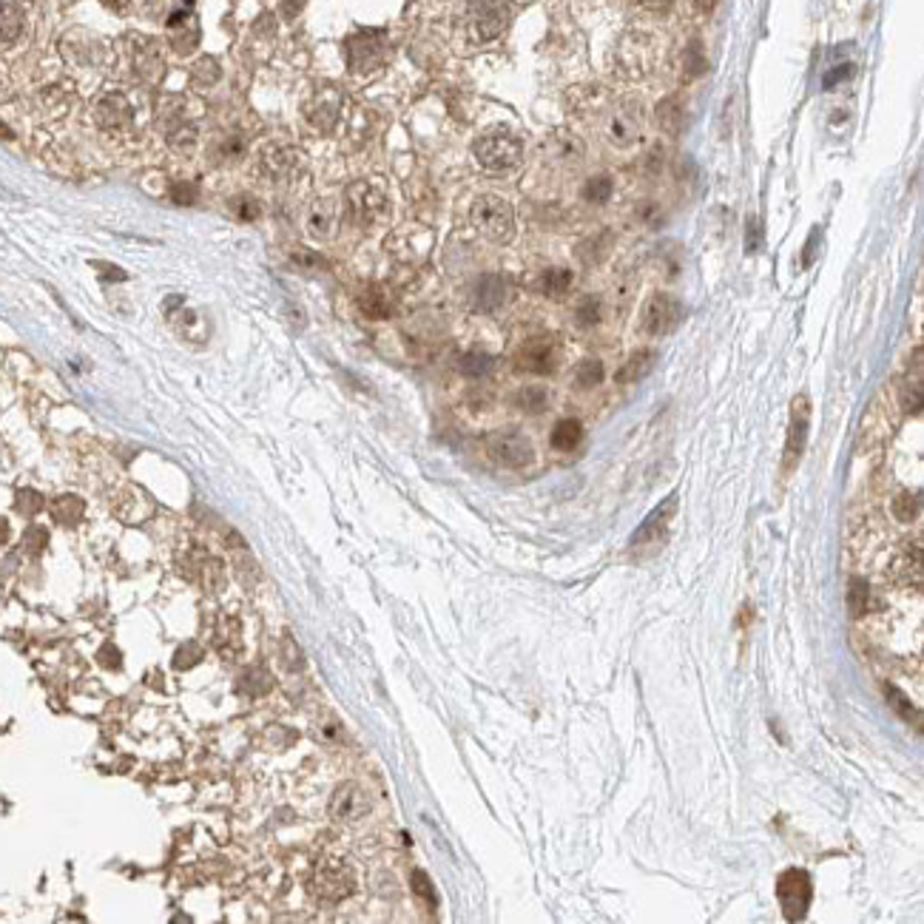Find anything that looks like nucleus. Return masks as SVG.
<instances>
[{"mask_svg": "<svg viewBox=\"0 0 924 924\" xmlns=\"http://www.w3.org/2000/svg\"><path fill=\"white\" fill-rule=\"evenodd\" d=\"M347 211L353 222L359 225H376L382 216L390 211L387 188L382 180H356L347 188Z\"/></svg>", "mask_w": 924, "mask_h": 924, "instance_id": "20e7f679", "label": "nucleus"}, {"mask_svg": "<svg viewBox=\"0 0 924 924\" xmlns=\"http://www.w3.org/2000/svg\"><path fill=\"white\" fill-rule=\"evenodd\" d=\"M851 71H853V66H836L828 77H825V89H834L839 80H848Z\"/></svg>", "mask_w": 924, "mask_h": 924, "instance_id": "49530a36", "label": "nucleus"}, {"mask_svg": "<svg viewBox=\"0 0 924 924\" xmlns=\"http://www.w3.org/2000/svg\"><path fill=\"white\" fill-rule=\"evenodd\" d=\"M572 319L580 330H592L603 322V302L600 297H583L575 310H572Z\"/></svg>", "mask_w": 924, "mask_h": 924, "instance_id": "c756f323", "label": "nucleus"}, {"mask_svg": "<svg viewBox=\"0 0 924 924\" xmlns=\"http://www.w3.org/2000/svg\"><path fill=\"white\" fill-rule=\"evenodd\" d=\"M657 123L665 134H672L677 137L683 131V120H685V111H683V100L677 94H668L665 100L657 103Z\"/></svg>", "mask_w": 924, "mask_h": 924, "instance_id": "b1692460", "label": "nucleus"}, {"mask_svg": "<svg viewBox=\"0 0 924 924\" xmlns=\"http://www.w3.org/2000/svg\"><path fill=\"white\" fill-rule=\"evenodd\" d=\"M612 193H615V180L608 174L589 176L586 185H583V200L589 205H606L608 200H612Z\"/></svg>", "mask_w": 924, "mask_h": 924, "instance_id": "7c9ffc66", "label": "nucleus"}, {"mask_svg": "<svg viewBox=\"0 0 924 924\" xmlns=\"http://www.w3.org/2000/svg\"><path fill=\"white\" fill-rule=\"evenodd\" d=\"M339 228V205L330 196H319L307 208V233L313 240H330Z\"/></svg>", "mask_w": 924, "mask_h": 924, "instance_id": "a211bd4d", "label": "nucleus"}, {"mask_svg": "<svg viewBox=\"0 0 924 924\" xmlns=\"http://www.w3.org/2000/svg\"><path fill=\"white\" fill-rule=\"evenodd\" d=\"M896 401H899L901 412H910V416H916V412L921 410V367H916L913 376H908L899 384Z\"/></svg>", "mask_w": 924, "mask_h": 924, "instance_id": "c85d7f7f", "label": "nucleus"}, {"mask_svg": "<svg viewBox=\"0 0 924 924\" xmlns=\"http://www.w3.org/2000/svg\"><path fill=\"white\" fill-rule=\"evenodd\" d=\"M509 6L506 0H476L467 9V32L476 43L498 41L509 26Z\"/></svg>", "mask_w": 924, "mask_h": 924, "instance_id": "423d86ee", "label": "nucleus"}, {"mask_svg": "<svg viewBox=\"0 0 924 924\" xmlns=\"http://www.w3.org/2000/svg\"><path fill=\"white\" fill-rule=\"evenodd\" d=\"M674 513H677V495L665 498L657 509H652V515H648L640 523L637 533L632 535V546L637 549V546H646V543H660V538L665 535V529H668V523H672Z\"/></svg>", "mask_w": 924, "mask_h": 924, "instance_id": "dca6fc26", "label": "nucleus"}, {"mask_svg": "<svg viewBox=\"0 0 924 924\" xmlns=\"http://www.w3.org/2000/svg\"><path fill=\"white\" fill-rule=\"evenodd\" d=\"M657 63V46L648 34H626L618 46V66L626 77H646Z\"/></svg>", "mask_w": 924, "mask_h": 924, "instance_id": "9b49d317", "label": "nucleus"}, {"mask_svg": "<svg viewBox=\"0 0 924 924\" xmlns=\"http://www.w3.org/2000/svg\"><path fill=\"white\" fill-rule=\"evenodd\" d=\"M302 168H305V160H302L299 148H293V146H268L259 156V171L273 185L297 180V176L302 174Z\"/></svg>", "mask_w": 924, "mask_h": 924, "instance_id": "ddd939ff", "label": "nucleus"}, {"mask_svg": "<svg viewBox=\"0 0 924 924\" xmlns=\"http://www.w3.org/2000/svg\"><path fill=\"white\" fill-rule=\"evenodd\" d=\"M583 424L578 419H561L555 427H552V436H549V444H552V449L558 452H572L580 447L583 441Z\"/></svg>", "mask_w": 924, "mask_h": 924, "instance_id": "4be33fe9", "label": "nucleus"}, {"mask_svg": "<svg viewBox=\"0 0 924 924\" xmlns=\"http://www.w3.org/2000/svg\"><path fill=\"white\" fill-rule=\"evenodd\" d=\"M486 452H489V458H493L495 464L509 467V469H521L526 464H533V458H535L533 441H529L523 432H518V429L493 432V436L486 438Z\"/></svg>", "mask_w": 924, "mask_h": 924, "instance_id": "9d476101", "label": "nucleus"}, {"mask_svg": "<svg viewBox=\"0 0 924 924\" xmlns=\"http://www.w3.org/2000/svg\"><path fill=\"white\" fill-rule=\"evenodd\" d=\"M655 367H657V350H648V347H646V350H635L632 356H628V359L623 362V367L618 370L615 382H618V384H637V382H643Z\"/></svg>", "mask_w": 924, "mask_h": 924, "instance_id": "aec40b11", "label": "nucleus"}, {"mask_svg": "<svg viewBox=\"0 0 924 924\" xmlns=\"http://www.w3.org/2000/svg\"><path fill=\"white\" fill-rule=\"evenodd\" d=\"M410 884H412V893H416V896H421L427 904H432V908H436V891H432V882H429V876L424 873V871H412V876H410Z\"/></svg>", "mask_w": 924, "mask_h": 924, "instance_id": "a19ab883", "label": "nucleus"}, {"mask_svg": "<svg viewBox=\"0 0 924 924\" xmlns=\"http://www.w3.org/2000/svg\"><path fill=\"white\" fill-rule=\"evenodd\" d=\"M310 888H313V893H316L322 901L339 904V901H344V899H350L353 893H356L359 876H356V868H353L350 862L333 856V859H325V862L316 864V868H313Z\"/></svg>", "mask_w": 924, "mask_h": 924, "instance_id": "7ed1b4c3", "label": "nucleus"}, {"mask_svg": "<svg viewBox=\"0 0 924 924\" xmlns=\"http://www.w3.org/2000/svg\"><path fill=\"white\" fill-rule=\"evenodd\" d=\"M171 200H174V203H180V205H191V203L196 200V185H191V183H176V185L171 188Z\"/></svg>", "mask_w": 924, "mask_h": 924, "instance_id": "79ce46f5", "label": "nucleus"}, {"mask_svg": "<svg viewBox=\"0 0 924 924\" xmlns=\"http://www.w3.org/2000/svg\"><path fill=\"white\" fill-rule=\"evenodd\" d=\"M683 322V302L672 293H652L648 302L643 305L640 327L648 336H668L674 333Z\"/></svg>", "mask_w": 924, "mask_h": 924, "instance_id": "1a4fd4ad", "label": "nucleus"}, {"mask_svg": "<svg viewBox=\"0 0 924 924\" xmlns=\"http://www.w3.org/2000/svg\"><path fill=\"white\" fill-rule=\"evenodd\" d=\"M808 429H811V401L805 392L794 399L791 404V421H788V438H785V458H782V469L785 473H794V467L799 464L805 444H808Z\"/></svg>", "mask_w": 924, "mask_h": 924, "instance_id": "f8f14e48", "label": "nucleus"}, {"mask_svg": "<svg viewBox=\"0 0 924 924\" xmlns=\"http://www.w3.org/2000/svg\"><path fill=\"white\" fill-rule=\"evenodd\" d=\"M919 506H921V495L910 493V489H901V493L891 501V513H893L896 521L910 523L919 515Z\"/></svg>", "mask_w": 924, "mask_h": 924, "instance_id": "f704fd0d", "label": "nucleus"}, {"mask_svg": "<svg viewBox=\"0 0 924 924\" xmlns=\"http://www.w3.org/2000/svg\"><path fill=\"white\" fill-rule=\"evenodd\" d=\"M509 293H513V288L501 273H484L469 290V305L476 313H498L509 302Z\"/></svg>", "mask_w": 924, "mask_h": 924, "instance_id": "2eb2a0df", "label": "nucleus"}, {"mask_svg": "<svg viewBox=\"0 0 924 924\" xmlns=\"http://www.w3.org/2000/svg\"><path fill=\"white\" fill-rule=\"evenodd\" d=\"M811 899H814V882H811L808 873L799 871V868H791V871L779 873V879H777V901H779L785 919H788V921L805 919V913H808V908H811Z\"/></svg>", "mask_w": 924, "mask_h": 924, "instance_id": "0eeeda50", "label": "nucleus"}, {"mask_svg": "<svg viewBox=\"0 0 924 924\" xmlns=\"http://www.w3.org/2000/svg\"><path fill=\"white\" fill-rule=\"evenodd\" d=\"M279 660H282V665L288 668L290 674H297V672H302V668H305L302 648H299V643L293 640L290 635H282V640H279Z\"/></svg>", "mask_w": 924, "mask_h": 924, "instance_id": "e433bc0d", "label": "nucleus"}, {"mask_svg": "<svg viewBox=\"0 0 924 924\" xmlns=\"http://www.w3.org/2000/svg\"><path fill=\"white\" fill-rule=\"evenodd\" d=\"M608 253V233H603V237L598 240H586L580 248H578V257L586 262V265H598L603 257Z\"/></svg>", "mask_w": 924, "mask_h": 924, "instance_id": "58836bf2", "label": "nucleus"}, {"mask_svg": "<svg viewBox=\"0 0 924 924\" xmlns=\"http://www.w3.org/2000/svg\"><path fill=\"white\" fill-rule=\"evenodd\" d=\"M884 697H888V705L904 722H910L916 731L921 729V712L916 709V705L908 697H904V692H899L893 683H884Z\"/></svg>", "mask_w": 924, "mask_h": 924, "instance_id": "bb28decb", "label": "nucleus"}, {"mask_svg": "<svg viewBox=\"0 0 924 924\" xmlns=\"http://www.w3.org/2000/svg\"><path fill=\"white\" fill-rule=\"evenodd\" d=\"M469 225H473L484 240L506 245L515 237V211L498 193H481L469 205Z\"/></svg>", "mask_w": 924, "mask_h": 924, "instance_id": "f03ea898", "label": "nucleus"}, {"mask_svg": "<svg viewBox=\"0 0 924 924\" xmlns=\"http://www.w3.org/2000/svg\"><path fill=\"white\" fill-rule=\"evenodd\" d=\"M561 362V347L552 336H533L526 339L523 344H518L513 364L521 372H529V376H549L555 372Z\"/></svg>", "mask_w": 924, "mask_h": 924, "instance_id": "6e6552de", "label": "nucleus"}, {"mask_svg": "<svg viewBox=\"0 0 924 924\" xmlns=\"http://www.w3.org/2000/svg\"><path fill=\"white\" fill-rule=\"evenodd\" d=\"M868 600H871L868 580L851 578L848 580V612H851V618H864V612H868Z\"/></svg>", "mask_w": 924, "mask_h": 924, "instance_id": "72a5a7b5", "label": "nucleus"}, {"mask_svg": "<svg viewBox=\"0 0 924 924\" xmlns=\"http://www.w3.org/2000/svg\"><path fill=\"white\" fill-rule=\"evenodd\" d=\"M231 208H233V216H237L240 222H257L259 213H262L259 200H253L250 193H240L237 200L231 203Z\"/></svg>", "mask_w": 924, "mask_h": 924, "instance_id": "4c0bfd02", "label": "nucleus"}, {"mask_svg": "<svg viewBox=\"0 0 924 924\" xmlns=\"http://www.w3.org/2000/svg\"><path fill=\"white\" fill-rule=\"evenodd\" d=\"M694 6H697L700 12H705V14H709V12L714 9V0H694Z\"/></svg>", "mask_w": 924, "mask_h": 924, "instance_id": "09e8293b", "label": "nucleus"}, {"mask_svg": "<svg viewBox=\"0 0 924 924\" xmlns=\"http://www.w3.org/2000/svg\"><path fill=\"white\" fill-rule=\"evenodd\" d=\"M549 154H552L561 165H578L583 160V143L575 134L561 131L552 137V143H549Z\"/></svg>", "mask_w": 924, "mask_h": 924, "instance_id": "5701e85b", "label": "nucleus"}, {"mask_svg": "<svg viewBox=\"0 0 924 924\" xmlns=\"http://www.w3.org/2000/svg\"><path fill=\"white\" fill-rule=\"evenodd\" d=\"M21 32H24V14H21V9L0 4V46L14 43L17 37H21Z\"/></svg>", "mask_w": 924, "mask_h": 924, "instance_id": "473e14b6", "label": "nucleus"}, {"mask_svg": "<svg viewBox=\"0 0 924 924\" xmlns=\"http://www.w3.org/2000/svg\"><path fill=\"white\" fill-rule=\"evenodd\" d=\"M339 111H342V94L336 89H322L305 108L307 123L316 131H330L333 126H336Z\"/></svg>", "mask_w": 924, "mask_h": 924, "instance_id": "f3484780", "label": "nucleus"}, {"mask_svg": "<svg viewBox=\"0 0 924 924\" xmlns=\"http://www.w3.org/2000/svg\"><path fill=\"white\" fill-rule=\"evenodd\" d=\"M359 310H362V316H367L372 322H382V319L392 316L396 302H392L390 290L384 285H370L359 293Z\"/></svg>", "mask_w": 924, "mask_h": 924, "instance_id": "6ab92c4d", "label": "nucleus"}, {"mask_svg": "<svg viewBox=\"0 0 924 924\" xmlns=\"http://www.w3.org/2000/svg\"><path fill=\"white\" fill-rule=\"evenodd\" d=\"M515 407L526 416H541V412L549 407V390L541 384H526L515 392Z\"/></svg>", "mask_w": 924, "mask_h": 924, "instance_id": "a878e982", "label": "nucleus"}, {"mask_svg": "<svg viewBox=\"0 0 924 924\" xmlns=\"http://www.w3.org/2000/svg\"><path fill=\"white\" fill-rule=\"evenodd\" d=\"M603 379H606V370L600 359H583L572 370V382L578 390H595L603 384Z\"/></svg>", "mask_w": 924, "mask_h": 924, "instance_id": "cd10ccee", "label": "nucleus"}, {"mask_svg": "<svg viewBox=\"0 0 924 924\" xmlns=\"http://www.w3.org/2000/svg\"><path fill=\"white\" fill-rule=\"evenodd\" d=\"M327 814L333 822H342V825L359 822L370 814V794L359 782H342L327 802Z\"/></svg>", "mask_w": 924, "mask_h": 924, "instance_id": "4468645a", "label": "nucleus"}, {"mask_svg": "<svg viewBox=\"0 0 924 924\" xmlns=\"http://www.w3.org/2000/svg\"><path fill=\"white\" fill-rule=\"evenodd\" d=\"M575 273L569 268H546L538 279V290L543 293L546 299H563L569 290H572Z\"/></svg>", "mask_w": 924, "mask_h": 924, "instance_id": "412c9836", "label": "nucleus"}, {"mask_svg": "<svg viewBox=\"0 0 924 924\" xmlns=\"http://www.w3.org/2000/svg\"><path fill=\"white\" fill-rule=\"evenodd\" d=\"M637 216H640V220H643L646 225H660V222H663V211H660L657 203H643V205L637 208Z\"/></svg>", "mask_w": 924, "mask_h": 924, "instance_id": "37998d69", "label": "nucleus"}, {"mask_svg": "<svg viewBox=\"0 0 924 924\" xmlns=\"http://www.w3.org/2000/svg\"><path fill=\"white\" fill-rule=\"evenodd\" d=\"M293 259H297L302 268H322L325 265V259L316 257V253H310V250H297L293 253Z\"/></svg>", "mask_w": 924, "mask_h": 924, "instance_id": "a18cd8bd", "label": "nucleus"}, {"mask_svg": "<svg viewBox=\"0 0 924 924\" xmlns=\"http://www.w3.org/2000/svg\"><path fill=\"white\" fill-rule=\"evenodd\" d=\"M473 156L489 174H509L523 160V140L509 128H493L473 143Z\"/></svg>", "mask_w": 924, "mask_h": 924, "instance_id": "f257e3e1", "label": "nucleus"}, {"mask_svg": "<svg viewBox=\"0 0 924 924\" xmlns=\"http://www.w3.org/2000/svg\"><path fill=\"white\" fill-rule=\"evenodd\" d=\"M458 370L464 372L467 379H486L489 372L495 370V359L489 356V353H464V356L458 359Z\"/></svg>", "mask_w": 924, "mask_h": 924, "instance_id": "2f4dec72", "label": "nucleus"}, {"mask_svg": "<svg viewBox=\"0 0 924 924\" xmlns=\"http://www.w3.org/2000/svg\"><path fill=\"white\" fill-rule=\"evenodd\" d=\"M683 71H685V77H700L705 71V54H702L700 43H692V46L685 49V54H683Z\"/></svg>", "mask_w": 924, "mask_h": 924, "instance_id": "ea45409f", "label": "nucleus"}, {"mask_svg": "<svg viewBox=\"0 0 924 924\" xmlns=\"http://www.w3.org/2000/svg\"><path fill=\"white\" fill-rule=\"evenodd\" d=\"M745 240H749V245H745V250H749V253H754V250L759 248L762 228H759V220H757V216H751V222H749V237H745Z\"/></svg>", "mask_w": 924, "mask_h": 924, "instance_id": "c03bdc74", "label": "nucleus"}, {"mask_svg": "<svg viewBox=\"0 0 924 924\" xmlns=\"http://www.w3.org/2000/svg\"><path fill=\"white\" fill-rule=\"evenodd\" d=\"M643 134V108L635 100H620L608 108L603 120V137L615 148H632Z\"/></svg>", "mask_w": 924, "mask_h": 924, "instance_id": "39448f33", "label": "nucleus"}, {"mask_svg": "<svg viewBox=\"0 0 924 924\" xmlns=\"http://www.w3.org/2000/svg\"><path fill=\"white\" fill-rule=\"evenodd\" d=\"M643 4L648 9H655V12H665L668 6H672V0H643Z\"/></svg>", "mask_w": 924, "mask_h": 924, "instance_id": "de8ad7c7", "label": "nucleus"}, {"mask_svg": "<svg viewBox=\"0 0 924 924\" xmlns=\"http://www.w3.org/2000/svg\"><path fill=\"white\" fill-rule=\"evenodd\" d=\"M240 683H242V685H240V688H242V694H248V697H262V694L270 692L273 677L265 672L262 665H253V668H248L245 677H242Z\"/></svg>", "mask_w": 924, "mask_h": 924, "instance_id": "c9c22d12", "label": "nucleus"}, {"mask_svg": "<svg viewBox=\"0 0 924 924\" xmlns=\"http://www.w3.org/2000/svg\"><path fill=\"white\" fill-rule=\"evenodd\" d=\"M128 117H131V111L126 108V100L117 94L106 97V100L97 106V123H100L103 128H123L128 123Z\"/></svg>", "mask_w": 924, "mask_h": 924, "instance_id": "393cba45", "label": "nucleus"}]
</instances>
